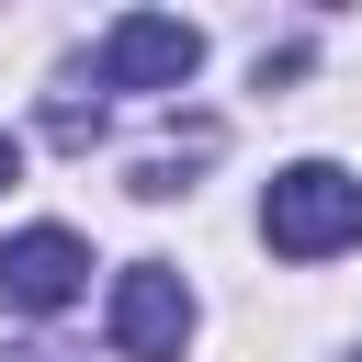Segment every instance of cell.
I'll list each match as a JSON object with an SVG mask.
<instances>
[{
	"mask_svg": "<svg viewBox=\"0 0 362 362\" xmlns=\"http://www.w3.org/2000/svg\"><path fill=\"white\" fill-rule=\"evenodd\" d=\"M192 68H204V34L170 11H124L102 34V90H181Z\"/></svg>",
	"mask_w": 362,
	"mask_h": 362,
	"instance_id": "3",
	"label": "cell"
},
{
	"mask_svg": "<svg viewBox=\"0 0 362 362\" xmlns=\"http://www.w3.org/2000/svg\"><path fill=\"white\" fill-rule=\"evenodd\" d=\"M0 362H57V351H0Z\"/></svg>",
	"mask_w": 362,
	"mask_h": 362,
	"instance_id": "6",
	"label": "cell"
},
{
	"mask_svg": "<svg viewBox=\"0 0 362 362\" xmlns=\"http://www.w3.org/2000/svg\"><path fill=\"white\" fill-rule=\"evenodd\" d=\"M102 328H113L124 362H181V339H192V294H181V272H170V260H124Z\"/></svg>",
	"mask_w": 362,
	"mask_h": 362,
	"instance_id": "2",
	"label": "cell"
},
{
	"mask_svg": "<svg viewBox=\"0 0 362 362\" xmlns=\"http://www.w3.org/2000/svg\"><path fill=\"white\" fill-rule=\"evenodd\" d=\"M79 272H90V249H79L68 226H23V238H0V305H11V317H57V305L79 294Z\"/></svg>",
	"mask_w": 362,
	"mask_h": 362,
	"instance_id": "4",
	"label": "cell"
},
{
	"mask_svg": "<svg viewBox=\"0 0 362 362\" xmlns=\"http://www.w3.org/2000/svg\"><path fill=\"white\" fill-rule=\"evenodd\" d=\"M260 238H272L283 260H328V249H351V238H362V181L328 170V158L272 170V181H260Z\"/></svg>",
	"mask_w": 362,
	"mask_h": 362,
	"instance_id": "1",
	"label": "cell"
},
{
	"mask_svg": "<svg viewBox=\"0 0 362 362\" xmlns=\"http://www.w3.org/2000/svg\"><path fill=\"white\" fill-rule=\"evenodd\" d=\"M11 181H23V147H11V136H0V192H11Z\"/></svg>",
	"mask_w": 362,
	"mask_h": 362,
	"instance_id": "5",
	"label": "cell"
},
{
	"mask_svg": "<svg viewBox=\"0 0 362 362\" xmlns=\"http://www.w3.org/2000/svg\"><path fill=\"white\" fill-rule=\"evenodd\" d=\"M351 362H362V351H351Z\"/></svg>",
	"mask_w": 362,
	"mask_h": 362,
	"instance_id": "7",
	"label": "cell"
}]
</instances>
